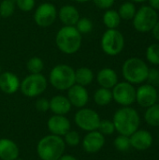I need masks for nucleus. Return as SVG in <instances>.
Here are the masks:
<instances>
[{"mask_svg": "<svg viewBox=\"0 0 159 160\" xmlns=\"http://www.w3.org/2000/svg\"><path fill=\"white\" fill-rule=\"evenodd\" d=\"M112 122L115 127V131L121 135L129 137L139 129L141 118L135 109L127 106L115 112Z\"/></svg>", "mask_w": 159, "mask_h": 160, "instance_id": "nucleus-1", "label": "nucleus"}, {"mask_svg": "<svg viewBox=\"0 0 159 160\" xmlns=\"http://www.w3.org/2000/svg\"><path fill=\"white\" fill-rule=\"evenodd\" d=\"M82 36L75 26L64 25L56 33L55 44L63 53L71 55L78 52L81 49L82 42Z\"/></svg>", "mask_w": 159, "mask_h": 160, "instance_id": "nucleus-2", "label": "nucleus"}, {"mask_svg": "<svg viewBox=\"0 0 159 160\" xmlns=\"http://www.w3.org/2000/svg\"><path fill=\"white\" fill-rule=\"evenodd\" d=\"M66 149V143L62 137L53 134L40 139L37 145V153L41 160H58Z\"/></svg>", "mask_w": 159, "mask_h": 160, "instance_id": "nucleus-3", "label": "nucleus"}, {"mask_svg": "<svg viewBox=\"0 0 159 160\" xmlns=\"http://www.w3.org/2000/svg\"><path fill=\"white\" fill-rule=\"evenodd\" d=\"M149 68L141 58L131 57L125 61L122 68V74L126 82L131 84L142 83L147 80Z\"/></svg>", "mask_w": 159, "mask_h": 160, "instance_id": "nucleus-4", "label": "nucleus"}, {"mask_svg": "<svg viewBox=\"0 0 159 160\" xmlns=\"http://www.w3.org/2000/svg\"><path fill=\"white\" fill-rule=\"evenodd\" d=\"M49 82L51 85L56 90H68L72 85L76 83L75 69L67 64L56 65L50 71Z\"/></svg>", "mask_w": 159, "mask_h": 160, "instance_id": "nucleus-5", "label": "nucleus"}, {"mask_svg": "<svg viewBox=\"0 0 159 160\" xmlns=\"http://www.w3.org/2000/svg\"><path fill=\"white\" fill-rule=\"evenodd\" d=\"M101 49L109 56H116L122 52L125 47V38L117 29L106 30L101 38Z\"/></svg>", "mask_w": 159, "mask_h": 160, "instance_id": "nucleus-6", "label": "nucleus"}, {"mask_svg": "<svg viewBox=\"0 0 159 160\" xmlns=\"http://www.w3.org/2000/svg\"><path fill=\"white\" fill-rule=\"evenodd\" d=\"M133 26L141 33H147L153 30L158 21V15L156 9L150 6H142L134 16Z\"/></svg>", "mask_w": 159, "mask_h": 160, "instance_id": "nucleus-7", "label": "nucleus"}, {"mask_svg": "<svg viewBox=\"0 0 159 160\" xmlns=\"http://www.w3.org/2000/svg\"><path fill=\"white\" fill-rule=\"evenodd\" d=\"M48 86V81L41 73L29 74L22 82L20 90L27 98H36L43 94Z\"/></svg>", "mask_w": 159, "mask_h": 160, "instance_id": "nucleus-8", "label": "nucleus"}, {"mask_svg": "<svg viewBox=\"0 0 159 160\" xmlns=\"http://www.w3.org/2000/svg\"><path fill=\"white\" fill-rule=\"evenodd\" d=\"M100 120L99 114L96 111L88 108H81L74 117L76 125L81 129L87 132L97 130Z\"/></svg>", "mask_w": 159, "mask_h": 160, "instance_id": "nucleus-9", "label": "nucleus"}, {"mask_svg": "<svg viewBox=\"0 0 159 160\" xmlns=\"http://www.w3.org/2000/svg\"><path fill=\"white\" fill-rule=\"evenodd\" d=\"M112 93V99L123 107L130 106L136 101V89L130 82H117Z\"/></svg>", "mask_w": 159, "mask_h": 160, "instance_id": "nucleus-10", "label": "nucleus"}, {"mask_svg": "<svg viewBox=\"0 0 159 160\" xmlns=\"http://www.w3.org/2000/svg\"><path fill=\"white\" fill-rule=\"evenodd\" d=\"M56 7L49 2L40 4L34 12V21L39 27H49L57 19Z\"/></svg>", "mask_w": 159, "mask_h": 160, "instance_id": "nucleus-11", "label": "nucleus"}, {"mask_svg": "<svg viewBox=\"0 0 159 160\" xmlns=\"http://www.w3.org/2000/svg\"><path fill=\"white\" fill-rule=\"evenodd\" d=\"M158 93L155 86L151 84H142L136 90V101L141 107L149 108L157 103Z\"/></svg>", "mask_w": 159, "mask_h": 160, "instance_id": "nucleus-12", "label": "nucleus"}, {"mask_svg": "<svg viewBox=\"0 0 159 160\" xmlns=\"http://www.w3.org/2000/svg\"><path fill=\"white\" fill-rule=\"evenodd\" d=\"M105 145V136L98 130L88 132L82 141V148L86 153L96 154Z\"/></svg>", "mask_w": 159, "mask_h": 160, "instance_id": "nucleus-13", "label": "nucleus"}, {"mask_svg": "<svg viewBox=\"0 0 159 160\" xmlns=\"http://www.w3.org/2000/svg\"><path fill=\"white\" fill-rule=\"evenodd\" d=\"M71 104L76 108H84V106L88 103L89 94L87 89L84 86L75 83L67 90V97Z\"/></svg>", "mask_w": 159, "mask_h": 160, "instance_id": "nucleus-14", "label": "nucleus"}, {"mask_svg": "<svg viewBox=\"0 0 159 160\" xmlns=\"http://www.w3.org/2000/svg\"><path fill=\"white\" fill-rule=\"evenodd\" d=\"M47 127L51 134L56 136H64L67 131L70 130V122L65 115L53 114L48 120Z\"/></svg>", "mask_w": 159, "mask_h": 160, "instance_id": "nucleus-15", "label": "nucleus"}, {"mask_svg": "<svg viewBox=\"0 0 159 160\" xmlns=\"http://www.w3.org/2000/svg\"><path fill=\"white\" fill-rule=\"evenodd\" d=\"M131 147L138 151H144L149 149L153 142L154 139L150 132L144 129H138L132 135L129 136Z\"/></svg>", "mask_w": 159, "mask_h": 160, "instance_id": "nucleus-16", "label": "nucleus"}, {"mask_svg": "<svg viewBox=\"0 0 159 160\" xmlns=\"http://www.w3.org/2000/svg\"><path fill=\"white\" fill-rule=\"evenodd\" d=\"M21 81L19 77L10 71L1 72L0 74V90L7 94L12 95L20 89Z\"/></svg>", "mask_w": 159, "mask_h": 160, "instance_id": "nucleus-17", "label": "nucleus"}, {"mask_svg": "<svg viewBox=\"0 0 159 160\" xmlns=\"http://www.w3.org/2000/svg\"><path fill=\"white\" fill-rule=\"evenodd\" d=\"M57 17L64 25L75 26L80 19V12L73 5H64L57 12Z\"/></svg>", "mask_w": 159, "mask_h": 160, "instance_id": "nucleus-18", "label": "nucleus"}, {"mask_svg": "<svg viewBox=\"0 0 159 160\" xmlns=\"http://www.w3.org/2000/svg\"><path fill=\"white\" fill-rule=\"evenodd\" d=\"M97 82L100 87L112 89L118 82V76L115 70L111 68H104L97 74Z\"/></svg>", "mask_w": 159, "mask_h": 160, "instance_id": "nucleus-19", "label": "nucleus"}, {"mask_svg": "<svg viewBox=\"0 0 159 160\" xmlns=\"http://www.w3.org/2000/svg\"><path fill=\"white\" fill-rule=\"evenodd\" d=\"M18 145L9 139H0V159L16 160L19 158Z\"/></svg>", "mask_w": 159, "mask_h": 160, "instance_id": "nucleus-20", "label": "nucleus"}, {"mask_svg": "<svg viewBox=\"0 0 159 160\" xmlns=\"http://www.w3.org/2000/svg\"><path fill=\"white\" fill-rule=\"evenodd\" d=\"M71 107L68 98L65 96L57 95L50 99V111L53 114L66 115L70 112Z\"/></svg>", "mask_w": 159, "mask_h": 160, "instance_id": "nucleus-21", "label": "nucleus"}, {"mask_svg": "<svg viewBox=\"0 0 159 160\" xmlns=\"http://www.w3.org/2000/svg\"><path fill=\"white\" fill-rule=\"evenodd\" d=\"M94 78V72L87 67H81L75 70V82L77 84L85 87L92 83Z\"/></svg>", "mask_w": 159, "mask_h": 160, "instance_id": "nucleus-22", "label": "nucleus"}, {"mask_svg": "<svg viewBox=\"0 0 159 160\" xmlns=\"http://www.w3.org/2000/svg\"><path fill=\"white\" fill-rule=\"evenodd\" d=\"M104 25L108 29H117V27L120 25L121 18L119 16L118 11L114 9H107L105 13L103 14L102 18Z\"/></svg>", "mask_w": 159, "mask_h": 160, "instance_id": "nucleus-23", "label": "nucleus"}, {"mask_svg": "<svg viewBox=\"0 0 159 160\" xmlns=\"http://www.w3.org/2000/svg\"><path fill=\"white\" fill-rule=\"evenodd\" d=\"M112 100V93L111 89L100 87L94 93V101L98 106H107Z\"/></svg>", "mask_w": 159, "mask_h": 160, "instance_id": "nucleus-24", "label": "nucleus"}, {"mask_svg": "<svg viewBox=\"0 0 159 160\" xmlns=\"http://www.w3.org/2000/svg\"><path fill=\"white\" fill-rule=\"evenodd\" d=\"M144 119L148 125L152 127H159V103H156L147 108Z\"/></svg>", "mask_w": 159, "mask_h": 160, "instance_id": "nucleus-25", "label": "nucleus"}, {"mask_svg": "<svg viewBox=\"0 0 159 160\" xmlns=\"http://www.w3.org/2000/svg\"><path fill=\"white\" fill-rule=\"evenodd\" d=\"M136 7L133 2H125L123 3L118 9V13L121 19L123 20H132L136 14Z\"/></svg>", "mask_w": 159, "mask_h": 160, "instance_id": "nucleus-26", "label": "nucleus"}, {"mask_svg": "<svg viewBox=\"0 0 159 160\" xmlns=\"http://www.w3.org/2000/svg\"><path fill=\"white\" fill-rule=\"evenodd\" d=\"M26 68L30 74H37L41 73L44 68V62L40 57L34 56L28 59L26 63Z\"/></svg>", "mask_w": 159, "mask_h": 160, "instance_id": "nucleus-27", "label": "nucleus"}, {"mask_svg": "<svg viewBox=\"0 0 159 160\" xmlns=\"http://www.w3.org/2000/svg\"><path fill=\"white\" fill-rule=\"evenodd\" d=\"M16 9V4L14 0H2L0 2V17L9 18Z\"/></svg>", "mask_w": 159, "mask_h": 160, "instance_id": "nucleus-28", "label": "nucleus"}, {"mask_svg": "<svg viewBox=\"0 0 159 160\" xmlns=\"http://www.w3.org/2000/svg\"><path fill=\"white\" fill-rule=\"evenodd\" d=\"M146 58L147 60L156 66H159V44H151L146 50Z\"/></svg>", "mask_w": 159, "mask_h": 160, "instance_id": "nucleus-29", "label": "nucleus"}, {"mask_svg": "<svg viewBox=\"0 0 159 160\" xmlns=\"http://www.w3.org/2000/svg\"><path fill=\"white\" fill-rule=\"evenodd\" d=\"M75 27L82 35L88 34L93 29V22L87 17H80V19L75 24Z\"/></svg>", "mask_w": 159, "mask_h": 160, "instance_id": "nucleus-30", "label": "nucleus"}, {"mask_svg": "<svg viewBox=\"0 0 159 160\" xmlns=\"http://www.w3.org/2000/svg\"><path fill=\"white\" fill-rule=\"evenodd\" d=\"M113 144H114V147L120 152H126L129 150V148L131 147L129 137L126 135H121V134L114 139Z\"/></svg>", "mask_w": 159, "mask_h": 160, "instance_id": "nucleus-31", "label": "nucleus"}, {"mask_svg": "<svg viewBox=\"0 0 159 160\" xmlns=\"http://www.w3.org/2000/svg\"><path fill=\"white\" fill-rule=\"evenodd\" d=\"M63 140L66 145H68L70 147H75L81 142V136L77 131L69 130L64 135Z\"/></svg>", "mask_w": 159, "mask_h": 160, "instance_id": "nucleus-32", "label": "nucleus"}, {"mask_svg": "<svg viewBox=\"0 0 159 160\" xmlns=\"http://www.w3.org/2000/svg\"><path fill=\"white\" fill-rule=\"evenodd\" d=\"M97 130L100 133H102L104 136L105 135H112L115 131V127H114L113 122L111 120H100Z\"/></svg>", "mask_w": 159, "mask_h": 160, "instance_id": "nucleus-33", "label": "nucleus"}, {"mask_svg": "<svg viewBox=\"0 0 159 160\" xmlns=\"http://www.w3.org/2000/svg\"><path fill=\"white\" fill-rule=\"evenodd\" d=\"M16 4V8H18L21 11L29 12L36 6V0H14Z\"/></svg>", "mask_w": 159, "mask_h": 160, "instance_id": "nucleus-34", "label": "nucleus"}, {"mask_svg": "<svg viewBox=\"0 0 159 160\" xmlns=\"http://www.w3.org/2000/svg\"><path fill=\"white\" fill-rule=\"evenodd\" d=\"M147 80L149 82V84L153 86H159V69L157 68H151L148 72Z\"/></svg>", "mask_w": 159, "mask_h": 160, "instance_id": "nucleus-35", "label": "nucleus"}, {"mask_svg": "<svg viewBox=\"0 0 159 160\" xmlns=\"http://www.w3.org/2000/svg\"><path fill=\"white\" fill-rule=\"evenodd\" d=\"M36 109L40 112H46L47 111L50 110V100L47 99V98H38L37 101H36Z\"/></svg>", "mask_w": 159, "mask_h": 160, "instance_id": "nucleus-36", "label": "nucleus"}, {"mask_svg": "<svg viewBox=\"0 0 159 160\" xmlns=\"http://www.w3.org/2000/svg\"><path fill=\"white\" fill-rule=\"evenodd\" d=\"M93 2L97 8L107 10V9H110L113 6L115 0H93Z\"/></svg>", "mask_w": 159, "mask_h": 160, "instance_id": "nucleus-37", "label": "nucleus"}, {"mask_svg": "<svg viewBox=\"0 0 159 160\" xmlns=\"http://www.w3.org/2000/svg\"><path fill=\"white\" fill-rule=\"evenodd\" d=\"M152 32H153V36L155 37V38L159 41V21H157V22L155 25V27L153 28Z\"/></svg>", "mask_w": 159, "mask_h": 160, "instance_id": "nucleus-38", "label": "nucleus"}, {"mask_svg": "<svg viewBox=\"0 0 159 160\" xmlns=\"http://www.w3.org/2000/svg\"><path fill=\"white\" fill-rule=\"evenodd\" d=\"M150 7L156 10H159V0H149Z\"/></svg>", "mask_w": 159, "mask_h": 160, "instance_id": "nucleus-39", "label": "nucleus"}, {"mask_svg": "<svg viewBox=\"0 0 159 160\" xmlns=\"http://www.w3.org/2000/svg\"><path fill=\"white\" fill-rule=\"evenodd\" d=\"M58 160H78L75 157L70 155H63Z\"/></svg>", "mask_w": 159, "mask_h": 160, "instance_id": "nucleus-40", "label": "nucleus"}, {"mask_svg": "<svg viewBox=\"0 0 159 160\" xmlns=\"http://www.w3.org/2000/svg\"><path fill=\"white\" fill-rule=\"evenodd\" d=\"M74 1H76L78 3H87V2H89L91 0H74Z\"/></svg>", "mask_w": 159, "mask_h": 160, "instance_id": "nucleus-41", "label": "nucleus"}, {"mask_svg": "<svg viewBox=\"0 0 159 160\" xmlns=\"http://www.w3.org/2000/svg\"><path fill=\"white\" fill-rule=\"evenodd\" d=\"M147 0H131V2H135V3H143Z\"/></svg>", "mask_w": 159, "mask_h": 160, "instance_id": "nucleus-42", "label": "nucleus"}, {"mask_svg": "<svg viewBox=\"0 0 159 160\" xmlns=\"http://www.w3.org/2000/svg\"><path fill=\"white\" fill-rule=\"evenodd\" d=\"M0 74H1V66H0Z\"/></svg>", "mask_w": 159, "mask_h": 160, "instance_id": "nucleus-43", "label": "nucleus"}, {"mask_svg": "<svg viewBox=\"0 0 159 160\" xmlns=\"http://www.w3.org/2000/svg\"><path fill=\"white\" fill-rule=\"evenodd\" d=\"M16 160H22V159H18V158H17V159H16Z\"/></svg>", "mask_w": 159, "mask_h": 160, "instance_id": "nucleus-44", "label": "nucleus"}, {"mask_svg": "<svg viewBox=\"0 0 159 160\" xmlns=\"http://www.w3.org/2000/svg\"><path fill=\"white\" fill-rule=\"evenodd\" d=\"M158 99H159V94H158Z\"/></svg>", "mask_w": 159, "mask_h": 160, "instance_id": "nucleus-45", "label": "nucleus"}, {"mask_svg": "<svg viewBox=\"0 0 159 160\" xmlns=\"http://www.w3.org/2000/svg\"><path fill=\"white\" fill-rule=\"evenodd\" d=\"M112 160H115V159H112Z\"/></svg>", "mask_w": 159, "mask_h": 160, "instance_id": "nucleus-46", "label": "nucleus"}]
</instances>
